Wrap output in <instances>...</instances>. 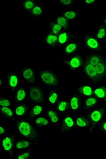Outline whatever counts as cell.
Returning a JSON list of instances; mask_svg holds the SVG:
<instances>
[{
	"instance_id": "obj_2",
	"label": "cell",
	"mask_w": 106,
	"mask_h": 159,
	"mask_svg": "<svg viewBox=\"0 0 106 159\" xmlns=\"http://www.w3.org/2000/svg\"><path fill=\"white\" fill-rule=\"evenodd\" d=\"M106 107L104 106L97 107L86 114V117L90 124L88 129L90 133H93L95 128L104 119L106 113Z\"/></svg>"
},
{
	"instance_id": "obj_5",
	"label": "cell",
	"mask_w": 106,
	"mask_h": 159,
	"mask_svg": "<svg viewBox=\"0 0 106 159\" xmlns=\"http://www.w3.org/2000/svg\"><path fill=\"white\" fill-rule=\"evenodd\" d=\"M82 69L90 81V84L93 86H99L102 84L95 66L84 61Z\"/></svg>"
},
{
	"instance_id": "obj_12",
	"label": "cell",
	"mask_w": 106,
	"mask_h": 159,
	"mask_svg": "<svg viewBox=\"0 0 106 159\" xmlns=\"http://www.w3.org/2000/svg\"><path fill=\"white\" fill-rule=\"evenodd\" d=\"M81 45L79 41L73 40L63 47V52L65 57H68L79 52Z\"/></svg>"
},
{
	"instance_id": "obj_32",
	"label": "cell",
	"mask_w": 106,
	"mask_h": 159,
	"mask_svg": "<svg viewBox=\"0 0 106 159\" xmlns=\"http://www.w3.org/2000/svg\"><path fill=\"white\" fill-rule=\"evenodd\" d=\"M29 13L33 18H40L44 15V11L41 5L37 4Z\"/></svg>"
},
{
	"instance_id": "obj_18",
	"label": "cell",
	"mask_w": 106,
	"mask_h": 159,
	"mask_svg": "<svg viewBox=\"0 0 106 159\" xmlns=\"http://www.w3.org/2000/svg\"><path fill=\"white\" fill-rule=\"evenodd\" d=\"M31 107L29 104L23 103L15 106V114L17 117H24L28 116Z\"/></svg>"
},
{
	"instance_id": "obj_36",
	"label": "cell",
	"mask_w": 106,
	"mask_h": 159,
	"mask_svg": "<svg viewBox=\"0 0 106 159\" xmlns=\"http://www.w3.org/2000/svg\"><path fill=\"white\" fill-rule=\"evenodd\" d=\"M49 26L50 28L49 31L57 36L63 31L61 26L56 21L54 20H51L49 22Z\"/></svg>"
},
{
	"instance_id": "obj_22",
	"label": "cell",
	"mask_w": 106,
	"mask_h": 159,
	"mask_svg": "<svg viewBox=\"0 0 106 159\" xmlns=\"http://www.w3.org/2000/svg\"><path fill=\"white\" fill-rule=\"evenodd\" d=\"M75 125L76 128H86L89 129L90 124L87 117L82 114H79L75 118Z\"/></svg>"
},
{
	"instance_id": "obj_25",
	"label": "cell",
	"mask_w": 106,
	"mask_h": 159,
	"mask_svg": "<svg viewBox=\"0 0 106 159\" xmlns=\"http://www.w3.org/2000/svg\"><path fill=\"white\" fill-rule=\"evenodd\" d=\"M47 117L50 120V121L53 125H56L58 124L59 122L61 120V117L60 113L56 110L50 108L46 111Z\"/></svg>"
},
{
	"instance_id": "obj_1",
	"label": "cell",
	"mask_w": 106,
	"mask_h": 159,
	"mask_svg": "<svg viewBox=\"0 0 106 159\" xmlns=\"http://www.w3.org/2000/svg\"><path fill=\"white\" fill-rule=\"evenodd\" d=\"M15 126L19 135L33 141L34 145L36 146L40 138V133L30 121L20 118L16 120Z\"/></svg>"
},
{
	"instance_id": "obj_34",
	"label": "cell",
	"mask_w": 106,
	"mask_h": 159,
	"mask_svg": "<svg viewBox=\"0 0 106 159\" xmlns=\"http://www.w3.org/2000/svg\"><path fill=\"white\" fill-rule=\"evenodd\" d=\"M37 4L35 0H23L21 4V8L26 12L29 13Z\"/></svg>"
},
{
	"instance_id": "obj_39",
	"label": "cell",
	"mask_w": 106,
	"mask_h": 159,
	"mask_svg": "<svg viewBox=\"0 0 106 159\" xmlns=\"http://www.w3.org/2000/svg\"><path fill=\"white\" fill-rule=\"evenodd\" d=\"M12 106L11 100L9 98L0 97V107H10Z\"/></svg>"
},
{
	"instance_id": "obj_45",
	"label": "cell",
	"mask_w": 106,
	"mask_h": 159,
	"mask_svg": "<svg viewBox=\"0 0 106 159\" xmlns=\"http://www.w3.org/2000/svg\"><path fill=\"white\" fill-rule=\"evenodd\" d=\"M104 48L106 50V44H105L104 46Z\"/></svg>"
},
{
	"instance_id": "obj_44",
	"label": "cell",
	"mask_w": 106,
	"mask_h": 159,
	"mask_svg": "<svg viewBox=\"0 0 106 159\" xmlns=\"http://www.w3.org/2000/svg\"><path fill=\"white\" fill-rule=\"evenodd\" d=\"M101 23H103L106 27V18L102 19L101 20Z\"/></svg>"
},
{
	"instance_id": "obj_9",
	"label": "cell",
	"mask_w": 106,
	"mask_h": 159,
	"mask_svg": "<svg viewBox=\"0 0 106 159\" xmlns=\"http://www.w3.org/2000/svg\"><path fill=\"white\" fill-rule=\"evenodd\" d=\"M75 128V118L69 114H67L62 118L61 127L58 129V131L63 133L72 131Z\"/></svg>"
},
{
	"instance_id": "obj_33",
	"label": "cell",
	"mask_w": 106,
	"mask_h": 159,
	"mask_svg": "<svg viewBox=\"0 0 106 159\" xmlns=\"http://www.w3.org/2000/svg\"><path fill=\"white\" fill-rule=\"evenodd\" d=\"M55 21L62 28L64 31H68L69 30V21L62 15H58L55 17Z\"/></svg>"
},
{
	"instance_id": "obj_46",
	"label": "cell",
	"mask_w": 106,
	"mask_h": 159,
	"mask_svg": "<svg viewBox=\"0 0 106 159\" xmlns=\"http://www.w3.org/2000/svg\"><path fill=\"white\" fill-rule=\"evenodd\" d=\"M106 43V38L105 40L104 41V43Z\"/></svg>"
},
{
	"instance_id": "obj_7",
	"label": "cell",
	"mask_w": 106,
	"mask_h": 159,
	"mask_svg": "<svg viewBox=\"0 0 106 159\" xmlns=\"http://www.w3.org/2000/svg\"><path fill=\"white\" fill-rule=\"evenodd\" d=\"M83 43L85 48L91 52H104L101 43L94 36L84 33Z\"/></svg>"
},
{
	"instance_id": "obj_11",
	"label": "cell",
	"mask_w": 106,
	"mask_h": 159,
	"mask_svg": "<svg viewBox=\"0 0 106 159\" xmlns=\"http://www.w3.org/2000/svg\"><path fill=\"white\" fill-rule=\"evenodd\" d=\"M57 48L64 47L67 43H69L73 40L79 41L80 37L75 34H72L68 31H63L58 35Z\"/></svg>"
},
{
	"instance_id": "obj_35",
	"label": "cell",
	"mask_w": 106,
	"mask_h": 159,
	"mask_svg": "<svg viewBox=\"0 0 106 159\" xmlns=\"http://www.w3.org/2000/svg\"><path fill=\"white\" fill-rule=\"evenodd\" d=\"M62 15L65 17L68 21H74L77 19L78 14L74 9L65 11L62 13Z\"/></svg>"
},
{
	"instance_id": "obj_29",
	"label": "cell",
	"mask_w": 106,
	"mask_h": 159,
	"mask_svg": "<svg viewBox=\"0 0 106 159\" xmlns=\"http://www.w3.org/2000/svg\"><path fill=\"white\" fill-rule=\"evenodd\" d=\"M57 111L59 113L65 114L70 110L68 100L61 99L56 104Z\"/></svg>"
},
{
	"instance_id": "obj_41",
	"label": "cell",
	"mask_w": 106,
	"mask_h": 159,
	"mask_svg": "<svg viewBox=\"0 0 106 159\" xmlns=\"http://www.w3.org/2000/svg\"><path fill=\"white\" fill-rule=\"evenodd\" d=\"M96 0H85L83 2V4L85 6L88 7H93L96 3Z\"/></svg>"
},
{
	"instance_id": "obj_10",
	"label": "cell",
	"mask_w": 106,
	"mask_h": 159,
	"mask_svg": "<svg viewBox=\"0 0 106 159\" xmlns=\"http://www.w3.org/2000/svg\"><path fill=\"white\" fill-rule=\"evenodd\" d=\"M68 102L72 113L75 114L79 111L82 108L83 99L82 96L75 91L68 99Z\"/></svg>"
},
{
	"instance_id": "obj_8",
	"label": "cell",
	"mask_w": 106,
	"mask_h": 159,
	"mask_svg": "<svg viewBox=\"0 0 106 159\" xmlns=\"http://www.w3.org/2000/svg\"><path fill=\"white\" fill-rule=\"evenodd\" d=\"M59 58L65 65L68 66L69 72H73L77 70L82 69L84 63L83 56L79 52L76 54L69 57L68 60L62 59L59 57Z\"/></svg>"
},
{
	"instance_id": "obj_4",
	"label": "cell",
	"mask_w": 106,
	"mask_h": 159,
	"mask_svg": "<svg viewBox=\"0 0 106 159\" xmlns=\"http://www.w3.org/2000/svg\"><path fill=\"white\" fill-rule=\"evenodd\" d=\"M28 98L34 104L44 105L46 97L43 88L36 84L30 85L28 89Z\"/></svg>"
},
{
	"instance_id": "obj_13",
	"label": "cell",
	"mask_w": 106,
	"mask_h": 159,
	"mask_svg": "<svg viewBox=\"0 0 106 159\" xmlns=\"http://www.w3.org/2000/svg\"><path fill=\"white\" fill-rule=\"evenodd\" d=\"M7 80L8 86L11 92L14 94L19 85L18 75L16 72L10 71L7 73Z\"/></svg>"
},
{
	"instance_id": "obj_28",
	"label": "cell",
	"mask_w": 106,
	"mask_h": 159,
	"mask_svg": "<svg viewBox=\"0 0 106 159\" xmlns=\"http://www.w3.org/2000/svg\"><path fill=\"white\" fill-rule=\"evenodd\" d=\"M0 114L1 116L11 120H15L16 117L14 111L10 107H0Z\"/></svg>"
},
{
	"instance_id": "obj_21",
	"label": "cell",
	"mask_w": 106,
	"mask_h": 159,
	"mask_svg": "<svg viewBox=\"0 0 106 159\" xmlns=\"http://www.w3.org/2000/svg\"><path fill=\"white\" fill-rule=\"evenodd\" d=\"M76 91L84 98L94 96V86L91 84L80 85L77 88Z\"/></svg>"
},
{
	"instance_id": "obj_19",
	"label": "cell",
	"mask_w": 106,
	"mask_h": 159,
	"mask_svg": "<svg viewBox=\"0 0 106 159\" xmlns=\"http://www.w3.org/2000/svg\"><path fill=\"white\" fill-rule=\"evenodd\" d=\"M33 145H34L33 141L26 138L22 137L18 139L17 141H16L15 149L24 152L30 149Z\"/></svg>"
},
{
	"instance_id": "obj_24",
	"label": "cell",
	"mask_w": 106,
	"mask_h": 159,
	"mask_svg": "<svg viewBox=\"0 0 106 159\" xmlns=\"http://www.w3.org/2000/svg\"><path fill=\"white\" fill-rule=\"evenodd\" d=\"M106 86L100 85L94 86V96L99 100L100 102H106Z\"/></svg>"
},
{
	"instance_id": "obj_40",
	"label": "cell",
	"mask_w": 106,
	"mask_h": 159,
	"mask_svg": "<svg viewBox=\"0 0 106 159\" xmlns=\"http://www.w3.org/2000/svg\"><path fill=\"white\" fill-rule=\"evenodd\" d=\"M99 131L101 133H105L106 134V118L104 119L100 123L99 127Z\"/></svg>"
},
{
	"instance_id": "obj_30",
	"label": "cell",
	"mask_w": 106,
	"mask_h": 159,
	"mask_svg": "<svg viewBox=\"0 0 106 159\" xmlns=\"http://www.w3.org/2000/svg\"><path fill=\"white\" fill-rule=\"evenodd\" d=\"M96 67V70L99 75L100 80L103 83L106 79V60L96 65H94Z\"/></svg>"
},
{
	"instance_id": "obj_42",
	"label": "cell",
	"mask_w": 106,
	"mask_h": 159,
	"mask_svg": "<svg viewBox=\"0 0 106 159\" xmlns=\"http://www.w3.org/2000/svg\"><path fill=\"white\" fill-rule=\"evenodd\" d=\"M7 134V130L4 126L0 125V136H4Z\"/></svg>"
},
{
	"instance_id": "obj_6",
	"label": "cell",
	"mask_w": 106,
	"mask_h": 159,
	"mask_svg": "<svg viewBox=\"0 0 106 159\" xmlns=\"http://www.w3.org/2000/svg\"><path fill=\"white\" fill-rule=\"evenodd\" d=\"M16 135L15 133L10 135H5L0 141V147L3 150L4 152L7 153L12 159L16 158L14 156L13 151L16 142Z\"/></svg>"
},
{
	"instance_id": "obj_16",
	"label": "cell",
	"mask_w": 106,
	"mask_h": 159,
	"mask_svg": "<svg viewBox=\"0 0 106 159\" xmlns=\"http://www.w3.org/2000/svg\"><path fill=\"white\" fill-rule=\"evenodd\" d=\"M100 101L95 96L84 98L83 99V110L89 112L98 107Z\"/></svg>"
},
{
	"instance_id": "obj_43",
	"label": "cell",
	"mask_w": 106,
	"mask_h": 159,
	"mask_svg": "<svg viewBox=\"0 0 106 159\" xmlns=\"http://www.w3.org/2000/svg\"><path fill=\"white\" fill-rule=\"evenodd\" d=\"M4 78L3 76L0 77V86L2 88L3 87Z\"/></svg>"
},
{
	"instance_id": "obj_17",
	"label": "cell",
	"mask_w": 106,
	"mask_h": 159,
	"mask_svg": "<svg viewBox=\"0 0 106 159\" xmlns=\"http://www.w3.org/2000/svg\"><path fill=\"white\" fill-rule=\"evenodd\" d=\"M28 98V91L24 86H19L14 93L13 101L15 105L25 102Z\"/></svg>"
},
{
	"instance_id": "obj_38",
	"label": "cell",
	"mask_w": 106,
	"mask_h": 159,
	"mask_svg": "<svg viewBox=\"0 0 106 159\" xmlns=\"http://www.w3.org/2000/svg\"><path fill=\"white\" fill-rule=\"evenodd\" d=\"M32 156V150L29 149L28 151H24V152L19 153L16 157L17 159H29Z\"/></svg>"
},
{
	"instance_id": "obj_37",
	"label": "cell",
	"mask_w": 106,
	"mask_h": 159,
	"mask_svg": "<svg viewBox=\"0 0 106 159\" xmlns=\"http://www.w3.org/2000/svg\"><path fill=\"white\" fill-rule=\"evenodd\" d=\"M59 4L64 8L72 7L76 5V1L74 0H61L58 2Z\"/></svg>"
},
{
	"instance_id": "obj_20",
	"label": "cell",
	"mask_w": 106,
	"mask_h": 159,
	"mask_svg": "<svg viewBox=\"0 0 106 159\" xmlns=\"http://www.w3.org/2000/svg\"><path fill=\"white\" fill-rule=\"evenodd\" d=\"M44 107L40 104H35L30 108L28 114L27 120L29 121L35 119L36 118L41 116L44 112Z\"/></svg>"
},
{
	"instance_id": "obj_23",
	"label": "cell",
	"mask_w": 106,
	"mask_h": 159,
	"mask_svg": "<svg viewBox=\"0 0 106 159\" xmlns=\"http://www.w3.org/2000/svg\"><path fill=\"white\" fill-rule=\"evenodd\" d=\"M44 37V42L48 47L51 48L57 47L58 40L57 35H55L49 31L45 34Z\"/></svg>"
},
{
	"instance_id": "obj_15",
	"label": "cell",
	"mask_w": 106,
	"mask_h": 159,
	"mask_svg": "<svg viewBox=\"0 0 106 159\" xmlns=\"http://www.w3.org/2000/svg\"><path fill=\"white\" fill-rule=\"evenodd\" d=\"M106 60V57L100 52H91L84 57V61L96 65Z\"/></svg>"
},
{
	"instance_id": "obj_26",
	"label": "cell",
	"mask_w": 106,
	"mask_h": 159,
	"mask_svg": "<svg viewBox=\"0 0 106 159\" xmlns=\"http://www.w3.org/2000/svg\"><path fill=\"white\" fill-rule=\"evenodd\" d=\"M33 124L34 126L38 129L49 127L51 123L47 116L41 115L34 119Z\"/></svg>"
},
{
	"instance_id": "obj_3",
	"label": "cell",
	"mask_w": 106,
	"mask_h": 159,
	"mask_svg": "<svg viewBox=\"0 0 106 159\" xmlns=\"http://www.w3.org/2000/svg\"><path fill=\"white\" fill-rule=\"evenodd\" d=\"M37 73L41 79V83L45 86L56 88L60 86V81L58 76L54 71L46 69L39 71Z\"/></svg>"
},
{
	"instance_id": "obj_47",
	"label": "cell",
	"mask_w": 106,
	"mask_h": 159,
	"mask_svg": "<svg viewBox=\"0 0 106 159\" xmlns=\"http://www.w3.org/2000/svg\"></svg>"
},
{
	"instance_id": "obj_31",
	"label": "cell",
	"mask_w": 106,
	"mask_h": 159,
	"mask_svg": "<svg viewBox=\"0 0 106 159\" xmlns=\"http://www.w3.org/2000/svg\"><path fill=\"white\" fill-rule=\"evenodd\" d=\"M94 37L101 43H104L106 38V27L103 23H101L96 30Z\"/></svg>"
},
{
	"instance_id": "obj_14",
	"label": "cell",
	"mask_w": 106,
	"mask_h": 159,
	"mask_svg": "<svg viewBox=\"0 0 106 159\" xmlns=\"http://www.w3.org/2000/svg\"><path fill=\"white\" fill-rule=\"evenodd\" d=\"M21 75L23 79L30 85L36 84V77L35 70L31 66H26L21 70Z\"/></svg>"
},
{
	"instance_id": "obj_27",
	"label": "cell",
	"mask_w": 106,
	"mask_h": 159,
	"mask_svg": "<svg viewBox=\"0 0 106 159\" xmlns=\"http://www.w3.org/2000/svg\"><path fill=\"white\" fill-rule=\"evenodd\" d=\"M61 98L59 96L58 91L55 89H51L47 94V102L50 106H55L56 105Z\"/></svg>"
}]
</instances>
